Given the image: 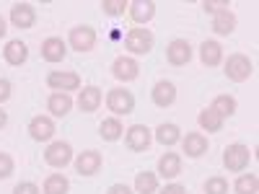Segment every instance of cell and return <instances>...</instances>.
<instances>
[{
    "instance_id": "obj_1",
    "label": "cell",
    "mask_w": 259,
    "mask_h": 194,
    "mask_svg": "<svg viewBox=\"0 0 259 194\" xmlns=\"http://www.w3.org/2000/svg\"><path fill=\"white\" fill-rule=\"evenodd\" d=\"M223 73H226V78H228L231 83H244V80H249V78L254 75V65H251V60H249L246 55L233 52V55H228V60L223 62Z\"/></svg>"
},
{
    "instance_id": "obj_2",
    "label": "cell",
    "mask_w": 259,
    "mask_h": 194,
    "mask_svg": "<svg viewBox=\"0 0 259 194\" xmlns=\"http://www.w3.org/2000/svg\"><path fill=\"white\" fill-rule=\"evenodd\" d=\"M153 31L150 29H130L127 36H124V47L127 52L133 55V57H140V55H148L150 50H153Z\"/></svg>"
},
{
    "instance_id": "obj_3",
    "label": "cell",
    "mask_w": 259,
    "mask_h": 194,
    "mask_svg": "<svg viewBox=\"0 0 259 194\" xmlns=\"http://www.w3.org/2000/svg\"><path fill=\"white\" fill-rule=\"evenodd\" d=\"M249 161H251V150L244 142H233L223 150V166H226V171H231V174H241V171L249 166Z\"/></svg>"
},
{
    "instance_id": "obj_4",
    "label": "cell",
    "mask_w": 259,
    "mask_h": 194,
    "mask_svg": "<svg viewBox=\"0 0 259 194\" xmlns=\"http://www.w3.org/2000/svg\"><path fill=\"white\" fill-rule=\"evenodd\" d=\"M106 109H109L114 117H127L135 112V96L130 93L127 88H112L106 93Z\"/></svg>"
},
{
    "instance_id": "obj_5",
    "label": "cell",
    "mask_w": 259,
    "mask_h": 194,
    "mask_svg": "<svg viewBox=\"0 0 259 194\" xmlns=\"http://www.w3.org/2000/svg\"><path fill=\"white\" fill-rule=\"evenodd\" d=\"M68 47L75 50V52H91L96 47V29L89 26V24H80V26H73L70 34H68Z\"/></svg>"
},
{
    "instance_id": "obj_6",
    "label": "cell",
    "mask_w": 259,
    "mask_h": 194,
    "mask_svg": "<svg viewBox=\"0 0 259 194\" xmlns=\"http://www.w3.org/2000/svg\"><path fill=\"white\" fill-rule=\"evenodd\" d=\"M153 142V129H148L145 124H133L130 129H124V145L133 153H145Z\"/></svg>"
},
{
    "instance_id": "obj_7",
    "label": "cell",
    "mask_w": 259,
    "mask_h": 194,
    "mask_svg": "<svg viewBox=\"0 0 259 194\" xmlns=\"http://www.w3.org/2000/svg\"><path fill=\"white\" fill-rule=\"evenodd\" d=\"M73 161V145L70 142H65V140H55L47 145L45 150V163L50 168H65Z\"/></svg>"
},
{
    "instance_id": "obj_8",
    "label": "cell",
    "mask_w": 259,
    "mask_h": 194,
    "mask_svg": "<svg viewBox=\"0 0 259 194\" xmlns=\"http://www.w3.org/2000/svg\"><path fill=\"white\" fill-rule=\"evenodd\" d=\"M47 85L52 91H60V93L78 91L80 88V75L73 73V70H52L47 75Z\"/></svg>"
},
{
    "instance_id": "obj_9",
    "label": "cell",
    "mask_w": 259,
    "mask_h": 194,
    "mask_svg": "<svg viewBox=\"0 0 259 194\" xmlns=\"http://www.w3.org/2000/svg\"><path fill=\"white\" fill-rule=\"evenodd\" d=\"M8 21L13 24V29H31L36 24V8L31 3H13L11 6V16Z\"/></svg>"
},
{
    "instance_id": "obj_10",
    "label": "cell",
    "mask_w": 259,
    "mask_h": 194,
    "mask_svg": "<svg viewBox=\"0 0 259 194\" xmlns=\"http://www.w3.org/2000/svg\"><path fill=\"white\" fill-rule=\"evenodd\" d=\"M192 60V44L187 39H171L166 47V62L174 65V68H184Z\"/></svg>"
},
{
    "instance_id": "obj_11",
    "label": "cell",
    "mask_w": 259,
    "mask_h": 194,
    "mask_svg": "<svg viewBox=\"0 0 259 194\" xmlns=\"http://www.w3.org/2000/svg\"><path fill=\"white\" fill-rule=\"evenodd\" d=\"M29 135H31V140H36V142H50V140L55 137V122H52V117H47V114L31 117V122H29Z\"/></svg>"
},
{
    "instance_id": "obj_12",
    "label": "cell",
    "mask_w": 259,
    "mask_h": 194,
    "mask_svg": "<svg viewBox=\"0 0 259 194\" xmlns=\"http://www.w3.org/2000/svg\"><path fill=\"white\" fill-rule=\"evenodd\" d=\"M101 166H104V158L99 150H83L75 158V171L80 176H96L101 171Z\"/></svg>"
},
{
    "instance_id": "obj_13",
    "label": "cell",
    "mask_w": 259,
    "mask_h": 194,
    "mask_svg": "<svg viewBox=\"0 0 259 194\" xmlns=\"http://www.w3.org/2000/svg\"><path fill=\"white\" fill-rule=\"evenodd\" d=\"M112 75H114L117 80H122V83H130V80H135V78L140 75V65H138L135 57L122 55V57H117V60L112 62Z\"/></svg>"
},
{
    "instance_id": "obj_14",
    "label": "cell",
    "mask_w": 259,
    "mask_h": 194,
    "mask_svg": "<svg viewBox=\"0 0 259 194\" xmlns=\"http://www.w3.org/2000/svg\"><path fill=\"white\" fill-rule=\"evenodd\" d=\"M101 101H104V93H101L99 85H85V88L78 93V109L83 114H94V112H99Z\"/></svg>"
},
{
    "instance_id": "obj_15",
    "label": "cell",
    "mask_w": 259,
    "mask_h": 194,
    "mask_svg": "<svg viewBox=\"0 0 259 194\" xmlns=\"http://www.w3.org/2000/svg\"><path fill=\"white\" fill-rule=\"evenodd\" d=\"M150 99H153V104L158 109H168V106L177 101V85L171 80H158L153 85V91H150Z\"/></svg>"
},
{
    "instance_id": "obj_16",
    "label": "cell",
    "mask_w": 259,
    "mask_h": 194,
    "mask_svg": "<svg viewBox=\"0 0 259 194\" xmlns=\"http://www.w3.org/2000/svg\"><path fill=\"white\" fill-rule=\"evenodd\" d=\"M182 148H184L187 158H202V156L207 153L210 142H207V137H205L202 132H187V135L182 137Z\"/></svg>"
},
{
    "instance_id": "obj_17",
    "label": "cell",
    "mask_w": 259,
    "mask_h": 194,
    "mask_svg": "<svg viewBox=\"0 0 259 194\" xmlns=\"http://www.w3.org/2000/svg\"><path fill=\"white\" fill-rule=\"evenodd\" d=\"M127 11H130V18H133L138 26H145L148 21H153V16H156V3L153 0H133Z\"/></svg>"
},
{
    "instance_id": "obj_18",
    "label": "cell",
    "mask_w": 259,
    "mask_h": 194,
    "mask_svg": "<svg viewBox=\"0 0 259 194\" xmlns=\"http://www.w3.org/2000/svg\"><path fill=\"white\" fill-rule=\"evenodd\" d=\"M65 55H68V44L60 36H47L41 41V60L47 62H62Z\"/></svg>"
},
{
    "instance_id": "obj_19",
    "label": "cell",
    "mask_w": 259,
    "mask_h": 194,
    "mask_svg": "<svg viewBox=\"0 0 259 194\" xmlns=\"http://www.w3.org/2000/svg\"><path fill=\"white\" fill-rule=\"evenodd\" d=\"M200 60H202L205 68H218V65L223 62V47H221V41L205 39L202 44H200Z\"/></svg>"
},
{
    "instance_id": "obj_20",
    "label": "cell",
    "mask_w": 259,
    "mask_h": 194,
    "mask_svg": "<svg viewBox=\"0 0 259 194\" xmlns=\"http://www.w3.org/2000/svg\"><path fill=\"white\" fill-rule=\"evenodd\" d=\"M153 140L161 142L163 148H171V145L182 142V129H179V124H174V122H163V124H158V127L153 129Z\"/></svg>"
},
{
    "instance_id": "obj_21",
    "label": "cell",
    "mask_w": 259,
    "mask_h": 194,
    "mask_svg": "<svg viewBox=\"0 0 259 194\" xmlns=\"http://www.w3.org/2000/svg\"><path fill=\"white\" fill-rule=\"evenodd\" d=\"M156 174H158L161 179H166V181L177 179V176L182 174V158H179L177 153H163V156L158 158V168H156Z\"/></svg>"
},
{
    "instance_id": "obj_22",
    "label": "cell",
    "mask_w": 259,
    "mask_h": 194,
    "mask_svg": "<svg viewBox=\"0 0 259 194\" xmlns=\"http://www.w3.org/2000/svg\"><path fill=\"white\" fill-rule=\"evenodd\" d=\"M3 60L8 65H13V68H21V65L29 60V47L21 39H11L6 44V50H3Z\"/></svg>"
},
{
    "instance_id": "obj_23",
    "label": "cell",
    "mask_w": 259,
    "mask_h": 194,
    "mask_svg": "<svg viewBox=\"0 0 259 194\" xmlns=\"http://www.w3.org/2000/svg\"><path fill=\"white\" fill-rule=\"evenodd\" d=\"M73 109V99L70 93H60V91H52L50 99H47V112L52 117H65V114H70Z\"/></svg>"
},
{
    "instance_id": "obj_24",
    "label": "cell",
    "mask_w": 259,
    "mask_h": 194,
    "mask_svg": "<svg viewBox=\"0 0 259 194\" xmlns=\"http://www.w3.org/2000/svg\"><path fill=\"white\" fill-rule=\"evenodd\" d=\"M236 24H239V18H236V13L228 8L218 16H212V31L218 34V36H228L236 31Z\"/></svg>"
},
{
    "instance_id": "obj_25",
    "label": "cell",
    "mask_w": 259,
    "mask_h": 194,
    "mask_svg": "<svg viewBox=\"0 0 259 194\" xmlns=\"http://www.w3.org/2000/svg\"><path fill=\"white\" fill-rule=\"evenodd\" d=\"M99 135H101V140H106V142H117V140L124 135V127H122L119 117H106V119L99 124Z\"/></svg>"
},
{
    "instance_id": "obj_26",
    "label": "cell",
    "mask_w": 259,
    "mask_h": 194,
    "mask_svg": "<svg viewBox=\"0 0 259 194\" xmlns=\"http://www.w3.org/2000/svg\"><path fill=\"white\" fill-rule=\"evenodd\" d=\"M135 194H156L158 191V174L156 171H140L135 176V186H133Z\"/></svg>"
},
{
    "instance_id": "obj_27",
    "label": "cell",
    "mask_w": 259,
    "mask_h": 194,
    "mask_svg": "<svg viewBox=\"0 0 259 194\" xmlns=\"http://www.w3.org/2000/svg\"><path fill=\"white\" fill-rule=\"evenodd\" d=\"M197 122H200V127L205 129V132H221V129H223V124H226V119H223L218 112H212L210 106L200 112Z\"/></svg>"
},
{
    "instance_id": "obj_28",
    "label": "cell",
    "mask_w": 259,
    "mask_h": 194,
    "mask_svg": "<svg viewBox=\"0 0 259 194\" xmlns=\"http://www.w3.org/2000/svg\"><path fill=\"white\" fill-rule=\"evenodd\" d=\"M70 191V181L65 174H50L41 186V194H68Z\"/></svg>"
},
{
    "instance_id": "obj_29",
    "label": "cell",
    "mask_w": 259,
    "mask_h": 194,
    "mask_svg": "<svg viewBox=\"0 0 259 194\" xmlns=\"http://www.w3.org/2000/svg\"><path fill=\"white\" fill-rule=\"evenodd\" d=\"M210 109H212V112H218V114L226 119V117H233V114H236V109H239V104H236V99H233V96L221 93V96H215V99H212Z\"/></svg>"
},
{
    "instance_id": "obj_30",
    "label": "cell",
    "mask_w": 259,
    "mask_h": 194,
    "mask_svg": "<svg viewBox=\"0 0 259 194\" xmlns=\"http://www.w3.org/2000/svg\"><path fill=\"white\" fill-rule=\"evenodd\" d=\"M236 194H259V176L256 174H241L233 184Z\"/></svg>"
},
{
    "instance_id": "obj_31",
    "label": "cell",
    "mask_w": 259,
    "mask_h": 194,
    "mask_svg": "<svg viewBox=\"0 0 259 194\" xmlns=\"http://www.w3.org/2000/svg\"><path fill=\"white\" fill-rule=\"evenodd\" d=\"M127 8H130L127 0H101V11H104L106 16H112V18L122 16Z\"/></svg>"
},
{
    "instance_id": "obj_32",
    "label": "cell",
    "mask_w": 259,
    "mask_h": 194,
    "mask_svg": "<svg viewBox=\"0 0 259 194\" xmlns=\"http://www.w3.org/2000/svg\"><path fill=\"white\" fill-rule=\"evenodd\" d=\"M202 189H205V194H228V181L223 176H210Z\"/></svg>"
},
{
    "instance_id": "obj_33",
    "label": "cell",
    "mask_w": 259,
    "mask_h": 194,
    "mask_svg": "<svg viewBox=\"0 0 259 194\" xmlns=\"http://www.w3.org/2000/svg\"><path fill=\"white\" fill-rule=\"evenodd\" d=\"M202 8H205V13L218 16V13L228 11V8H231V3H228V0H202Z\"/></svg>"
},
{
    "instance_id": "obj_34",
    "label": "cell",
    "mask_w": 259,
    "mask_h": 194,
    "mask_svg": "<svg viewBox=\"0 0 259 194\" xmlns=\"http://www.w3.org/2000/svg\"><path fill=\"white\" fill-rule=\"evenodd\" d=\"M13 168H16L13 158H11L8 153H0V181L11 179V176H13Z\"/></svg>"
},
{
    "instance_id": "obj_35",
    "label": "cell",
    "mask_w": 259,
    "mask_h": 194,
    "mask_svg": "<svg viewBox=\"0 0 259 194\" xmlns=\"http://www.w3.org/2000/svg\"><path fill=\"white\" fill-rule=\"evenodd\" d=\"M13 194H41V189L34 181H21V184H16Z\"/></svg>"
},
{
    "instance_id": "obj_36",
    "label": "cell",
    "mask_w": 259,
    "mask_h": 194,
    "mask_svg": "<svg viewBox=\"0 0 259 194\" xmlns=\"http://www.w3.org/2000/svg\"><path fill=\"white\" fill-rule=\"evenodd\" d=\"M11 91H13V85H11V80H6V78H0V104H6V101L11 99Z\"/></svg>"
},
{
    "instance_id": "obj_37",
    "label": "cell",
    "mask_w": 259,
    "mask_h": 194,
    "mask_svg": "<svg viewBox=\"0 0 259 194\" xmlns=\"http://www.w3.org/2000/svg\"><path fill=\"white\" fill-rule=\"evenodd\" d=\"M156 194H187V189L182 184H166L163 189H158Z\"/></svg>"
},
{
    "instance_id": "obj_38",
    "label": "cell",
    "mask_w": 259,
    "mask_h": 194,
    "mask_svg": "<svg viewBox=\"0 0 259 194\" xmlns=\"http://www.w3.org/2000/svg\"><path fill=\"white\" fill-rule=\"evenodd\" d=\"M106 194H135V191L130 189L127 184H112L109 189H106Z\"/></svg>"
},
{
    "instance_id": "obj_39",
    "label": "cell",
    "mask_w": 259,
    "mask_h": 194,
    "mask_svg": "<svg viewBox=\"0 0 259 194\" xmlns=\"http://www.w3.org/2000/svg\"><path fill=\"white\" fill-rule=\"evenodd\" d=\"M6 34H8V26H6V18L0 16V39H3Z\"/></svg>"
},
{
    "instance_id": "obj_40",
    "label": "cell",
    "mask_w": 259,
    "mask_h": 194,
    "mask_svg": "<svg viewBox=\"0 0 259 194\" xmlns=\"http://www.w3.org/2000/svg\"><path fill=\"white\" fill-rule=\"evenodd\" d=\"M8 124V112H3V109H0V129H3Z\"/></svg>"
}]
</instances>
